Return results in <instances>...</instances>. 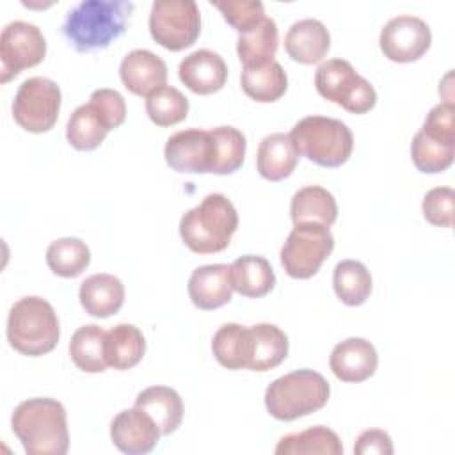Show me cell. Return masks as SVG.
I'll return each instance as SVG.
<instances>
[{
	"label": "cell",
	"instance_id": "obj_28",
	"mask_svg": "<svg viewBox=\"0 0 455 455\" xmlns=\"http://www.w3.org/2000/svg\"><path fill=\"white\" fill-rule=\"evenodd\" d=\"M277 25L272 18H265L261 23L238 36L236 52L243 68H254L272 62L277 52Z\"/></svg>",
	"mask_w": 455,
	"mask_h": 455
},
{
	"label": "cell",
	"instance_id": "obj_12",
	"mask_svg": "<svg viewBox=\"0 0 455 455\" xmlns=\"http://www.w3.org/2000/svg\"><path fill=\"white\" fill-rule=\"evenodd\" d=\"M46 55V39L43 32L28 21H11L0 36L2 84L9 82L20 71L37 66Z\"/></svg>",
	"mask_w": 455,
	"mask_h": 455
},
{
	"label": "cell",
	"instance_id": "obj_23",
	"mask_svg": "<svg viewBox=\"0 0 455 455\" xmlns=\"http://www.w3.org/2000/svg\"><path fill=\"white\" fill-rule=\"evenodd\" d=\"M299 162V153L293 148L290 133H270L258 146L256 167L268 181L288 178Z\"/></svg>",
	"mask_w": 455,
	"mask_h": 455
},
{
	"label": "cell",
	"instance_id": "obj_9",
	"mask_svg": "<svg viewBox=\"0 0 455 455\" xmlns=\"http://www.w3.org/2000/svg\"><path fill=\"white\" fill-rule=\"evenodd\" d=\"M334 249V236L320 224H295L281 247V265L293 279L313 277Z\"/></svg>",
	"mask_w": 455,
	"mask_h": 455
},
{
	"label": "cell",
	"instance_id": "obj_6",
	"mask_svg": "<svg viewBox=\"0 0 455 455\" xmlns=\"http://www.w3.org/2000/svg\"><path fill=\"white\" fill-rule=\"evenodd\" d=\"M290 139L299 155L322 167L343 165L354 148L350 128L339 119L323 116L302 117L291 128Z\"/></svg>",
	"mask_w": 455,
	"mask_h": 455
},
{
	"label": "cell",
	"instance_id": "obj_24",
	"mask_svg": "<svg viewBox=\"0 0 455 455\" xmlns=\"http://www.w3.org/2000/svg\"><path fill=\"white\" fill-rule=\"evenodd\" d=\"M135 407L148 412L158 425L162 435L172 434L183 419V402L176 389L167 386H151L135 398Z\"/></svg>",
	"mask_w": 455,
	"mask_h": 455
},
{
	"label": "cell",
	"instance_id": "obj_25",
	"mask_svg": "<svg viewBox=\"0 0 455 455\" xmlns=\"http://www.w3.org/2000/svg\"><path fill=\"white\" fill-rule=\"evenodd\" d=\"M229 268L233 290L238 291L242 297L259 299L270 293L275 286V274L263 256H240L229 265Z\"/></svg>",
	"mask_w": 455,
	"mask_h": 455
},
{
	"label": "cell",
	"instance_id": "obj_37",
	"mask_svg": "<svg viewBox=\"0 0 455 455\" xmlns=\"http://www.w3.org/2000/svg\"><path fill=\"white\" fill-rule=\"evenodd\" d=\"M217 144V164L213 174H233L245 158V135L235 126H217L210 130Z\"/></svg>",
	"mask_w": 455,
	"mask_h": 455
},
{
	"label": "cell",
	"instance_id": "obj_20",
	"mask_svg": "<svg viewBox=\"0 0 455 455\" xmlns=\"http://www.w3.org/2000/svg\"><path fill=\"white\" fill-rule=\"evenodd\" d=\"M331 46V34L325 25L315 18L295 21L284 36L286 53L300 64L320 62Z\"/></svg>",
	"mask_w": 455,
	"mask_h": 455
},
{
	"label": "cell",
	"instance_id": "obj_7",
	"mask_svg": "<svg viewBox=\"0 0 455 455\" xmlns=\"http://www.w3.org/2000/svg\"><path fill=\"white\" fill-rule=\"evenodd\" d=\"M126 103L114 89H96L89 103L76 107L66 126L68 142L78 151L96 149L107 133L124 123Z\"/></svg>",
	"mask_w": 455,
	"mask_h": 455
},
{
	"label": "cell",
	"instance_id": "obj_33",
	"mask_svg": "<svg viewBox=\"0 0 455 455\" xmlns=\"http://www.w3.org/2000/svg\"><path fill=\"white\" fill-rule=\"evenodd\" d=\"M332 286L347 306H361L371 293V274L357 259H343L334 267Z\"/></svg>",
	"mask_w": 455,
	"mask_h": 455
},
{
	"label": "cell",
	"instance_id": "obj_34",
	"mask_svg": "<svg viewBox=\"0 0 455 455\" xmlns=\"http://www.w3.org/2000/svg\"><path fill=\"white\" fill-rule=\"evenodd\" d=\"M91 263V251L85 242L75 236L53 240L46 249V265L60 277H76Z\"/></svg>",
	"mask_w": 455,
	"mask_h": 455
},
{
	"label": "cell",
	"instance_id": "obj_38",
	"mask_svg": "<svg viewBox=\"0 0 455 455\" xmlns=\"http://www.w3.org/2000/svg\"><path fill=\"white\" fill-rule=\"evenodd\" d=\"M212 4L238 34L251 30L267 18L265 5L259 0H215Z\"/></svg>",
	"mask_w": 455,
	"mask_h": 455
},
{
	"label": "cell",
	"instance_id": "obj_29",
	"mask_svg": "<svg viewBox=\"0 0 455 455\" xmlns=\"http://www.w3.org/2000/svg\"><path fill=\"white\" fill-rule=\"evenodd\" d=\"M240 84L243 92L259 103L277 101L288 89V76L277 60L263 66L243 68Z\"/></svg>",
	"mask_w": 455,
	"mask_h": 455
},
{
	"label": "cell",
	"instance_id": "obj_4",
	"mask_svg": "<svg viewBox=\"0 0 455 455\" xmlns=\"http://www.w3.org/2000/svg\"><path fill=\"white\" fill-rule=\"evenodd\" d=\"M59 338V318L48 300L28 295L14 302L7 316V339L14 350L37 357L52 352Z\"/></svg>",
	"mask_w": 455,
	"mask_h": 455
},
{
	"label": "cell",
	"instance_id": "obj_35",
	"mask_svg": "<svg viewBox=\"0 0 455 455\" xmlns=\"http://www.w3.org/2000/svg\"><path fill=\"white\" fill-rule=\"evenodd\" d=\"M146 112L156 126H172L187 117L188 100L176 87L164 85L148 96Z\"/></svg>",
	"mask_w": 455,
	"mask_h": 455
},
{
	"label": "cell",
	"instance_id": "obj_2",
	"mask_svg": "<svg viewBox=\"0 0 455 455\" xmlns=\"http://www.w3.org/2000/svg\"><path fill=\"white\" fill-rule=\"evenodd\" d=\"M11 428L28 455H64L69 448L66 409L53 398H28L11 418Z\"/></svg>",
	"mask_w": 455,
	"mask_h": 455
},
{
	"label": "cell",
	"instance_id": "obj_39",
	"mask_svg": "<svg viewBox=\"0 0 455 455\" xmlns=\"http://www.w3.org/2000/svg\"><path fill=\"white\" fill-rule=\"evenodd\" d=\"M453 204H455V192L450 187H435L428 190L423 197V217L427 222L439 226V228H451L453 226Z\"/></svg>",
	"mask_w": 455,
	"mask_h": 455
},
{
	"label": "cell",
	"instance_id": "obj_11",
	"mask_svg": "<svg viewBox=\"0 0 455 455\" xmlns=\"http://www.w3.org/2000/svg\"><path fill=\"white\" fill-rule=\"evenodd\" d=\"M62 101L60 87L44 76L27 78L12 101L14 121L30 133H43L53 128Z\"/></svg>",
	"mask_w": 455,
	"mask_h": 455
},
{
	"label": "cell",
	"instance_id": "obj_41",
	"mask_svg": "<svg viewBox=\"0 0 455 455\" xmlns=\"http://www.w3.org/2000/svg\"><path fill=\"white\" fill-rule=\"evenodd\" d=\"M354 453L357 455H370V453H379V455H391L393 453V441L387 432L379 430V428H370L359 434Z\"/></svg>",
	"mask_w": 455,
	"mask_h": 455
},
{
	"label": "cell",
	"instance_id": "obj_31",
	"mask_svg": "<svg viewBox=\"0 0 455 455\" xmlns=\"http://www.w3.org/2000/svg\"><path fill=\"white\" fill-rule=\"evenodd\" d=\"M277 455H341L343 444L338 434L323 425L311 427L307 430L288 434L279 439L275 446Z\"/></svg>",
	"mask_w": 455,
	"mask_h": 455
},
{
	"label": "cell",
	"instance_id": "obj_10",
	"mask_svg": "<svg viewBox=\"0 0 455 455\" xmlns=\"http://www.w3.org/2000/svg\"><path fill=\"white\" fill-rule=\"evenodd\" d=\"M151 37L171 52L192 46L201 34V12L194 0H156L149 12Z\"/></svg>",
	"mask_w": 455,
	"mask_h": 455
},
{
	"label": "cell",
	"instance_id": "obj_22",
	"mask_svg": "<svg viewBox=\"0 0 455 455\" xmlns=\"http://www.w3.org/2000/svg\"><path fill=\"white\" fill-rule=\"evenodd\" d=\"M290 215L293 224H320L331 228L338 219V204L327 188L307 185L293 194Z\"/></svg>",
	"mask_w": 455,
	"mask_h": 455
},
{
	"label": "cell",
	"instance_id": "obj_19",
	"mask_svg": "<svg viewBox=\"0 0 455 455\" xmlns=\"http://www.w3.org/2000/svg\"><path fill=\"white\" fill-rule=\"evenodd\" d=\"M231 268L224 263L197 267L188 279V295L196 307L210 311L228 304L233 297Z\"/></svg>",
	"mask_w": 455,
	"mask_h": 455
},
{
	"label": "cell",
	"instance_id": "obj_15",
	"mask_svg": "<svg viewBox=\"0 0 455 455\" xmlns=\"http://www.w3.org/2000/svg\"><path fill=\"white\" fill-rule=\"evenodd\" d=\"M162 432L155 419L139 407L124 409L110 423V439L117 450L128 455L149 453Z\"/></svg>",
	"mask_w": 455,
	"mask_h": 455
},
{
	"label": "cell",
	"instance_id": "obj_5",
	"mask_svg": "<svg viewBox=\"0 0 455 455\" xmlns=\"http://www.w3.org/2000/svg\"><path fill=\"white\" fill-rule=\"evenodd\" d=\"M331 395V386L318 371L302 368L275 379L265 391L268 414L281 421H293L322 409Z\"/></svg>",
	"mask_w": 455,
	"mask_h": 455
},
{
	"label": "cell",
	"instance_id": "obj_32",
	"mask_svg": "<svg viewBox=\"0 0 455 455\" xmlns=\"http://www.w3.org/2000/svg\"><path fill=\"white\" fill-rule=\"evenodd\" d=\"M69 355L82 371H105L108 366L105 361V331L96 323L78 327L69 341Z\"/></svg>",
	"mask_w": 455,
	"mask_h": 455
},
{
	"label": "cell",
	"instance_id": "obj_3",
	"mask_svg": "<svg viewBox=\"0 0 455 455\" xmlns=\"http://www.w3.org/2000/svg\"><path fill=\"white\" fill-rule=\"evenodd\" d=\"M238 228V213L224 194H208L197 206L183 213L180 236L197 254L224 251Z\"/></svg>",
	"mask_w": 455,
	"mask_h": 455
},
{
	"label": "cell",
	"instance_id": "obj_26",
	"mask_svg": "<svg viewBox=\"0 0 455 455\" xmlns=\"http://www.w3.org/2000/svg\"><path fill=\"white\" fill-rule=\"evenodd\" d=\"M146 352V339L139 327L117 323L105 331V361L114 370H130L140 363Z\"/></svg>",
	"mask_w": 455,
	"mask_h": 455
},
{
	"label": "cell",
	"instance_id": "obj_13",
	"mask_svg": "<svg viewBox=\"0 0 455 455\" xmlns=\"http://www.w3.org/2000/svg\"><path fill=\"white\" fill-rule=\"evenodd\" d=\"M165 162L176 172H212L217 164V144L210 130H181L165 142Z\"/></svg>",
	"mask_w": 455,
	"mask_h": 455
},
{
	"label": "cell",
	"instance_id": "obj_1",
	"mask_svg": "<svg viewBox=\"0 0 455 455\" xmlns=\"http://www.w3.org/2000/svg\"><path fill=\"white\" fill-rule=\"evenodd\" d=\"M132 11L126 0H84L68 11L62 34L76 52L103 50L124 34Z\"/></svg>",
	"mask_w": 455,
	"mask_h": 455
},
{
	"label": "cell",
	"instance_id": "obj_18",
	"mask_svg": "<svg viewBox=\"0 0 455 455\" xmlns=\"http://www.w3.org/2000/svg\"><path fill=\"white\" fill-rule=\"evenodd\" d=\"M178 75L192 92L204 96L224 87L228 80V66L217 52L204 48L188 53L180 62Z\"/></svg>",
	"mask_w": 455,
	"mask_h": 455
},
{
	"label": "cell",
	"instance_id": "obj_30",
	"mask_svg": "<svg viewBox=\"0 0 455 455\" xmlns=\"http://www.w3.org/2000/svg\"><path fill=\"white\" fill-rule=\"evenodd\" d=\"M251 329L240 323H224L213 334L212 350L219 364L228 370L247 368L251 359Z\"/></svg>",
	"mask_w": 455,
	"mask_h": 455
},
{
	"label": "cell",
	"instance_id": "obj_16",
	"mask_svg": "<svg viewBox=\"0 0 455 455\" xmlns=\"http://www.w3.org/2000/svg\"><path fill=\"white\" fill-rule=\"evenodd\" d=\"M124 87L137 96H149L167 82V64L149 50H132L119 66Z\"/></svg>",
	"mask_w": 455,
	"mask_h": 455
},
{
	"label": "cell",
	"instance_id": "obj_14",
	"mask_svg": "<svg viewBox=\"0 0 455 455\" xmlns=\"http://www.w3.org/2000/svg\"><path fill=\"white\" fill-rule=\"evenodd\" d=\"M432 43L430 27L418 16L402 14L391 18L380 30L379 44L393 62H412L427 53Z\"/></svg>",
	"mask_w": 455,
	"mask_h": 455
},
{
	"label": "cell",
	"instance_id": "obj_27",
	"mask_svg": "<svg viewBox=\"0 0 455 455\" xmlns=\"http://www.w3.org/2000/svg\"><path fill=\"white\" fill-rule=\"evenodd\" d=\"M251 359L247 368L267 371L279 366L288 355V336L274 323L251 325Z\"/></svg>",
	"mask_w": 455,
	"mask_h": 455
},
{
	"label": "cell",
	"instance_id": "obj_40",
	"mask_svg": "<svg viewBox=\"0 0 455 455\" xmlns=\"http://www.w3.org/2000/svg\"><path fill=\"white\" fill-rule=\"evenodd\" d=\"M421 132L443 144L455 146V107L453 103H439L427 114Z\"/></svg>",
	"mask_w": 455,
	"mask_h": 455
},
{
	"label": "cell",
	"instance_id": "obj_17",
	"mask_svg": "<svg viewBox=\"0 0 455 455\" xmlns=\"http://www.w3.org/2000/svg\"><path fill=\"white\" fill-rule=\"evenodd\" d=\"M377 364V350L364 338H347L332 348L329 357L332 373L343 382H363L370 379Z\"/></svg>",
	"mask_w": 455,
	"mask_h": 455
},
{
	"label": "cell",
	"instance_id": "obj_8",
	"mask_svg": "<svg viewBox=\"0 0 455 455\" xmlns=\"http://www.w3.org/2000/svg\"><path fill=\"white\" fill-rule=\"evenodd\" d=\"M315 87L322 98L352 114H366L377 103L373 85L345 59H331L318 66Z\"/></svg>",
	"mask_w": 455,
	"mask_h": 455
},
{
	"label": "cell",
	"instance_id": "obj_21",
	"mask_svg": "<svg viewBox=\"0 0 455 455\" xmlns=\"http://www.w3.org/2000/svg\"><path fill=\"white\" fill-rule=\"evenodd\" d=\"M78 299L85 313L96 318H107L123 307L124 286L112 274H94L82 281Z\"/></svg>",
	"mask_w": 455,
	"mask_h": 455
},
{
	"label": "cell",
	"instance_id": "obj_36",
	"mask_svg": "<svg viewBox=\"0 0 455 455\" xmlns=\"http://www.w3.org/2000/svg\"><path fill=\"white\" fill-rule=\"evenodd\" d=\"M455 146L443 144L427 137L421 130L414 135L411 142V158L418 171L425 174H437L446 171L453 164Z\"/></svg>",
	"mask_w": 455,
	"mask_h": 455
}]
</instances>
